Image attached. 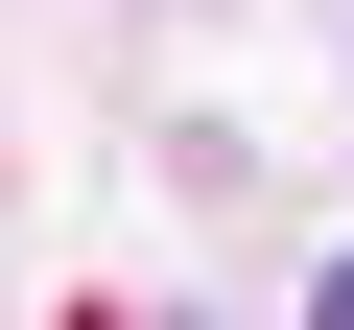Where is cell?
Returning a JSON list of instances; mask_svg holds the SVG:
<instances>
[{
  "mask_svg": "<svg viewBox=\"0 0 354 330\" xmlns=\"http://www.w3.org/2000/svg\"><path fill=\"white\" fill-rule=\"evenodd\" d=\"M307 330H354V260H330V307H307Z\"/></svg>",
  "mask_w": 354,
  "mask_h": 330,
  "instance_id": "obj_1",
  "label": "cell"
}]
</instances>
